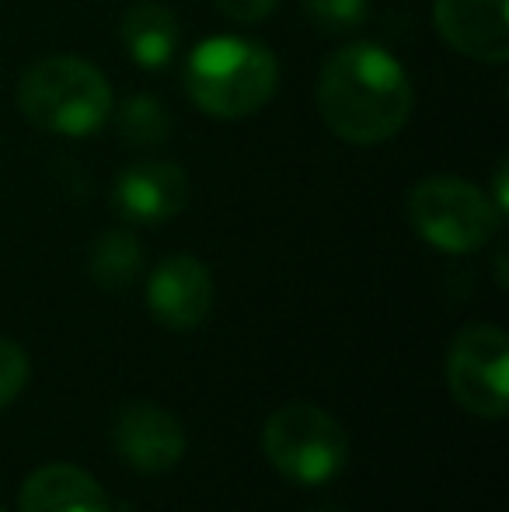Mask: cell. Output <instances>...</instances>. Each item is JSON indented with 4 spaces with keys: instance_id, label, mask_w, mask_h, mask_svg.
<instances>
[{
    "instance_id": "1",
    "label": "cell",
    "mask_w": 509,
    "mask_h": 512,
    "mask_svg": "<svg viewBox=\"0 0 509 512\" xmlns=\"http://www.w3.org/2000/svg\"><path fill=\"white\" fill-rule=\"evenodd\" d=\"M412 105L408 70L377 42H346L321 67L318 115L342 143H387L405 129Z\"/></svg>"
},
{
    "instance_id": "2",
    "label": "cell",
    "mask_w": 509,
    "mask_h": 512,
    "mask_svg": "<svg viewBox=\"0 0 509 512\" xmlns=\"http://www.w3.org/2000/svg\"><path fill=\"white\" fill-rule=\"evenodd\" d=\"M182 84L192 105L213 119H248L276 95L279 60L262 42L217 35L189 53Z\"/></svg>"
},
{
    "instance_id": "3",
    "label": "cell",
    "mask_w": 509,
    "mask_h": 512,
    "mask_svg": "<svg viewBox=\"0 0 509 512\" xmlns=\"http://www.w3.org/2000/svg\"><path fill=\"white\" fill-rule=\"evenodd\" d=\"M18 108L32 126L56 136H91L112 119V84L95 63L74 53L42 56L21 74Z\"/></svg>"
},
{
    "instance_id": "4",
    "label": "cell",
    "mask_w": 509,
    "mask_h": 512,
    "mask_svg": "<svg viewBox=\"0 0 509 512\" xmlns=\"http://www.w3.org/2000/svg\"><path fill=\"white\" fill-rule=\"evenodd\" d=\"M405 216L422 241L447 255H471L503 227V213L489 192L454 175L415 182L405 196Z\"/></svg>"
},
{
    "instance_id": "5",
    "label": "cell",
    "mask_w": 509,
    "mask_h": 512,
    "mask_svg": "<svg viewBox=\"0 0 509 512\" xmlns=\"http://www.w3.org/2000/svg\"><path fill=\"white\" fill-rule=\"evenodd\" d=\"M269 464L297 485H325L346 467V429L325 408L293 401L269 415L262 429Z\"/></svg>"
},
{
    "instance_id": "6",
    "label": "cell",
    "mask_w": 509,
    "mask_h": 512,
    "mask_svg": "<svg viewBox=\"0 0 509 512\" xmlns=\"http://www.w3.org/2000/svg\"><path fill=\"white\" fill-rule=\"evenodd\" d=\"M447 387L468 415L499 422L509 411V335L496 324H468L447 349Z\"/></svg>"
},
{
    "instance_id": "7",
    "label": "cell",
    "mask_w": 509,
    "mask_h": 512,
    "mask_svg": "<svg viewBox=\"0 0 509 512\" xmlns=\"http://www.w3.org/2000/svg\"><path fill=\"white\" fill-rule=\"evenodd\" d=\"M112 446L133 471L164 474L185 457V429L168 408L133 401L112 422Z\"/></svg>"
},
{
    "instance_id": "8",
    "label": "cell",
    "mask_w": 509,
    "mask_h": 512,
    "mask_svg": "<svg viewBox=\"0 0 509 512\" xmlns=\"http://www.w3.org/2000/svg\"><path fill=\"white\" fill-rule=\"evenodd\" d=\"M433 25L454 53L503 67L509 60L506 0H433Z\"/></svg>"
},
{
    "instance_id": "9",
    "label": "cell",
    "mask_w": 509,
    "mask_h": 512,
    "mask_svg": "<svg viewBox=\"0 0 509 512\" xmlns=\"http://www.w3.org/2000/svg\"><path fill=\"white\" fill-rule=\"evenodd\" d=\"M147 307L164 328L192 331L213 307V276L199 258L171 255L150 272Z\"/></svg>"
},
{
    "instance_id": "10",
    "label": "cell",
    "mask_w": 509,
    "mask_h": 512,
    "mask_svg": "<svg viewBox=\"0 0 509 512\" xmlns=\"http://www.w3.org/2000/svg\"><path fill=\"white\" fill-rule=\"evenodd\" d=\"M112 203L129 223H164L189 206V175L171 161H136L112 185Z\"/></svg>"
},
{
    "instance_id": "11",
    "label": "cell",
    "mask_w": 509,
    "mask_h": 512,
    "mask_svg": "<svg viewBox=\"0 0 509 512\" xmlns=\"http://www.w3.org/2000/svg\"><path fill=\"white\" fill-rule=\"evenodd\" d=\"M21 512H112L102 481L77 464H46L32 471L18 495Z\"/></svg>"
},
{
    "instance_id": "12",
    "label": "cell",
    "mask_w": 509,
    "mask_h": 512,
    "mask_svg": "<svg viewBox=\"0 0 509 512\" xmlns=\"http://www.w3.org/2000/svg\"><path fill=\"white\" fill-rule=\"evenodd\" d=\"M119 39H123L129 60L143 70H164L178 53V39H182V25H178L175 11L157 0H140L123 14L119 21Z\"/></svg>"
},
{
    "instance_id": "13",
    "label": "cell",
    "mask_w": 509,
    "mask_h": 512,
    "mask_svg": "<svg viewBox=\"0 0 509 512\" xmlns=\"http://www.w3.org/2000/svg\"><path fill=\"white\" fill-rule=\"evenodd\" d=\"M143 251L133 230L112 227L95 241L88 258V272L102 290H126L136 276H140Z\"/></svg>"
},
{
    "instance_id": "14",
    "label": "cell",
    "mask_w": 509,
    "mask_h": 512,
    "mask_svg": "<svg viewBox=\"0 0 509 512\" xmlns=\"http://www.w3.org/2000/svg\"><path fill=\"white\" fill-rule=\"evenodd\" d=\"M116 129L129 147H161V143L171 136V115L161 98L133 95L119 105Z\"/></svg>"
},
{
    "instance_id": "15",
    "label": "cell",
    "mask_w": 509,
    "mask_h": 512,
    "mask_svg": "<svg viewBox=\"0 0 509 512\" xmlns=\"http://www.w3.org/2000/svg\"><path fill=\"white\" fill-rule=\"evenodd\" d=\"M300 11L325 35H349L367 25L370 0H300Z\"/></svg>"
},
{
    "instance_id": "16",
    "label": "cell",
    "mask_w": 509,
    "mask_h": 512,
    "mask_svg": "<svg viewBox=\"0 0 509 512\" xmlns=\"http://www.w3.org/2000/svg\"><path fill=\"white\" fill-rule=\"evenodd\" d=\"M28 352L11 338H0V408H7L28 384Z\"/></svg>"
},
{
    "instance_id": "17",
    "label": "cell",
    "mask_w": 509,
    "mask_h": 512,
    "mask_svg": "<svg viewBox=\"0 0 509 512\" xmlns=\"http://www.w3.org/2000/svg\"><path fill=\"white\" fill-rule=\"evenodd\" d=\"M213 4L224 18L238 21V25H255V21H265L276 11L279 0H213Z\"/></svg>"
},
{
    "instance_id": "18",
    "label": "cell",
    "mask_w": 509,
    "mask_h": 512,
    "mask_svg": "<svg viewBox=\"0 0 509 512\" xmlns=\"http://www.w3.org/2000/svg\"><path fill=\"white\" fill-rule=\"evenodd\" d=\"M0 512H4V509H0Z\"/></svg>"
}]
</instances>
